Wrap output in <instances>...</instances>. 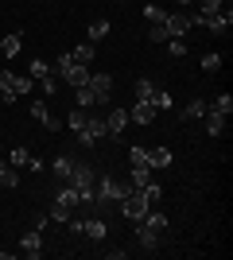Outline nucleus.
Segmentation results:
<instances>
[{"instance_id":"nucleus-1","label":"nucleus","mask_w":233,"mask_h":260,"mask_svg":"<svg viewBox=\"0 0 233 260\" xmlns=\"http://www.w3.org/2000/svg\"><path fill=\"white\" fill-rule=\"evenodd\" d=\"M55 78L78 89V86H86V82H89V66H82V62H74L70 54H62V58L55 62Z\"/></svg>"},{"instance_id":"nucleus-33","label":"nucleus","mask_w":233,"mask_h":260,"mask_svg":"<svg viewBox=\"0 0 233 260\" xmlns=\"http://www.w3.org/2000/svg\"><path fill=\"white\" fill-rule=\"evenodd\" d=\"M148 39H152V43H167V31L163 27H148Z\"/></svg>"},{"instance_id":"nucleus-13","label":"nucleus","mask_w":233,"mask_h":260,"mask_svg":"<svg viewBox=\"0 0 233 260\" xmlns=\"http://www.w3.org/2000/svg\"><path fill=\"white\" fill-rule=\"evenodd\" d=\"M202 128L210 132V136H222V132H225V113H214V109H206V113H202Z\"/></svg>"},{"instance_id":"nucleus-8","label":"nucleus","mask_w":233,"mask_h":260,"mask_svg":"<svg viewBox=\"0 0 233 260\" xmlns=\"http://www.w3.org/2000/svg\"><path fill=\"white\" fill-rule=\"evenodd\" d=\"M31 117L39 120L43 128H51V132H58V128H62V120H58L55 113H51V105H47V98H35V101H31Z\"/></svg>"},{"instance_id":"nucleus-37","label":"nucleus","mask_w":233,"mask_h":260,"mask_svg":"<svg viewBox=\"0 0 233 260\" xmlns=\"http://www.w3.org/2000/svg\"><path fill=\"white\" fill-rule=\"evenodd\" d=\"M0 152H4V144H0Z\"/></svg>"},{"instance_id":"nucleus-36","label":"nucleus","mask_w":233,"mask_h":260,"mask_svg":"<svg viewBox=\"0 0 233 260\" xmlns=\"http://www.w3.org/2000/svg\"><path fill=\"white\" fill-rule=\"evenodd\" d=\"M113 4H124V0H113Z\"/></svg>"},{"instance_id":"nucleus-31","label":"nucleus","mask_w":233,"mask_h":260,"mask_svg":"<svg viewBox=\"0 0 233 260\" xmlns=\"http://www.w3.org/2000/svg\"><path fill=\"white\" fill-rule=\"evenodd\" d=\"M39 82H43V98H55V93H58V86H62V82H58L55 74H47V78H39Z\"/></svg>"},{"instance_id":"nucleus-29","label":"nucleus","mask_w":233,"mask_h":260,"mask_svg":"<svg viewBox=\"0 0 233 260\" xmlns=\"http://www.w3.org/2000/svg\"><path fill=\"white\" fill-rule=\"evenodd\" d=\"M152 105H155V113H163V109H171V93H167V89L159 86V89L152 93Z\"/></svg>"},{"instance_id":"nucleus-12","label":"nucleus","mask_w":233,"mask_h":260,"mask_svg":"<svg viewBox=\"0 0 233 260\" xmlns=\"http://www.w3.org/2000/svg\"><path fill=\"white\" fill-rule=\"evenodd\" d=\"M128 120H132V124H152V120H155V105H152V101H132Z\"/></svg>"},{"instance_id":"nucleus-9","label":"nucleus","mask_w":233,"mask_h":260,"mask_svg":"<svg viewBox=\"0 0 233 260\" xmlns=\"http://www.w3.org/2000/svg\"><path fill=\"white\" fill-rule=\"evenodd\" d=\"M132 229H148V233H155V237H163V233H167V217L159 214V210L148 206L144 217H140V221H132Z\"/></svg>"},{"instance_id":"nucleus-35","label":"nucleus","mask_w":233,"mask_h":260,"mask_svg":"<svg viewBox=\"0 0 233 260\" xmlns=\"http://www.w3.org/2000/svg\"><path fill=\"white\" fill-rule=\"evenodd\" d=\"M179 8H194V0H175Z\"/></svg>"},{"instance_id":"nucleus-7","label":"nucleus","mask_w":233,"mask_h":260,"mask_svg":"<svg viewBox=\"0 0 233 260\" xmlns=\"http://www.w3.org/2000/svg\"><path fill=\"white\" fill-rule=\"evenodd\" d=\"M124 128H128V109H109V117H105V140H121Z\"/></svg>"},{"instance_id":"nucleus-15","label":"nucleus","mask_w":233,"mask_h":260,"mask_svg":"<svg viewBox=\"0 0 233 260\" xmlns=\"http://www.w3.org/2000/svg\"><path fill=\"white\" fill-rule=\"evenodd\" d=\"M70 58H74V62H82V66H89L93 58H97V47H93V43H78L74 51H70Z\"/></svg>"},{"instance_id":"nucleus-18","label":"nucleus","mask_w":233,"mask_h":260,"mask_svg":"<svg viewBox=\"0 0 233 260\" xmlns=\"http://www.w3.org/2000/svg\"><path fill=\"white\" fill-rule=\"evenodd\" d=\"M128 167H132V171H140V167H148V148H140V144H132V148H128ZM148 171H152V167H148Z\"/></svg>"},{"instance_id":"nucleus-2","label":"nucleus","mask_w":233,"mask_h":260,"mask_svg":"<svg viewBox=\"0 0 233 260\" xmlns=\"http://www.w3.org/2000/svg\"><path fill=\"white\" fill-rule=\"evenodd\" d=\"M35 89V78L27 74H12V70H0V93H4V101H16L20 93H31Z\"/></svg>"},{"instance_id":"nucleus-6","label":"nucleus","mask_w":233,"mask_h":260,"mask_svg":"<svg viewBox=\"0 0 233 260\" xmlns=\"http://www.w3.org/2000/svg\"><path fill=\"white\" fill-rule=\"evenodd\" d=\"M89 93H93V101L97 105H109V98H113V74H93L89 70Z\"/></svg>"},{"instance_id":"nucleus-5","label":"nucleus","mask_w":233,"mask_h":260,"mask_svg":"<svg viewBox=\"0 0 233 260\" xmlns=\"http://www.w3.org/2000/svg\"><path fill=\"white\" fill-rule=\"evenodd\" d=\"M117 206H121V214L128 217V221H140V217H144V210H148V198L140 194V190H132V186H128Z\"/></svg>"},{"instance_id":"nucleus-11","label":"nucleus","mask_w":233,"mask_h":260,"mask_svg":"<svg viewBox=\"0 0 233 260\" xmlns=\"http://www.w3.org/2000/svg\"><path fill=\"white\" fill-rule=\"evenodd\" d=\"M20 252L23 256H43V237H39V229H27V233H23L20 237Z\"/></svg>"},{"instance_id":"nucleus-26","label":"nucleus","mask_w":233,"mask_h":260,"mask_svg":"<svg viewBox=\"0 0 233 260\" xmlns=\"http://www.w3.org/2000/svg\"><path fill=\"white\" fill-rule=\"evenodd\" d=\"M206 105H210L214 113H225V117H229V113H233V93H218V98L206 101Z\"/></svg>"},{"instance_id":"nucleus-32","label":"nucleus","mask_w":233,"mask_h":260,"mask_svg":"<svg viewBox=\"0 0 233 260\" xmlns=\"http://www.w3.org/2000/svg\"><path fill=\"white\" fill-rule=\"evenodd\" d=\"M167 51L175 54V58H183V54H187V43H183V39H167Z\"/></svg>"},{"instance_id":"nucleus-17","label":"nucleus","mask_w":233,"mask_h":260,"mask_svg":"<svg viewBox=\"0 0 233 260\" xmlns=\"http://www.w3.org/2000/svg\"><path fill=\"white\" fill-rule=\"evenodd\" d=\"M155 89H159V82H155V78H140V82H136V101H152V93Z\"/></svg>"},{"instance_id":"nucleus-23","label":"nucleus","mask_w":233,"mask_h":260,"mask_svg":"<svg viewBox=\"0 0 233 260\" xmlns=\"http://www.w3.org/2000/svg\"><path fill=\"white\" fill-rule=\"evenodd\" d=\"M105 35H109V20H93V23H89V39H86V43H93V47H97L101 39H105Z\"/></svg>"},{"instance_id":"nucleus-21","label":"nucleus","mask_w":233,"mask_h":260,"mask_svg":"<svg viewBox=\"0 0 233 260\" xmlns=\"http://www.w3.org/2000/svg\"><path fill=\"white\" fill-rule=\"evenodd\" d=\"M148 167H171V152L167 148H148Z\"/></svg>"},{"instance_id":"nucleus-25","label":"nucleus","mask_w":233,"mask_h":260,"mask_svg":"<svg viewBox=\"0 0 233 260\" xmlns=\"http://www.w3.org/2000/svg\"><path fill=\"white\" fill-rule=\"evenodd\" d=\"M70 167H74L70 155H55V179H58V183H66V179H70Z\"/></svg>"},{"instance_id":"nucleus-10","label":"nucleus","mask_w":233,"mask_h":260,"mask_svg":"<svg viewBox=\"0 0 233 260\" xmlns=\"http://www.w3.org/2000/svg\"><path fill=\"white\" fill-rule=\"evenodd\" d=\"M78 233L89 241H105L109 237V225L101 221V217H78Z\"/></svg>"},{"instance_id":"nucleus-30","label":"nucleus","mask_w":233,"mask_h":260,"mask_svg":"<svg viewBox=\"0 0 233 260\" xmlns=\"http://www.w3.org/2000/svg\"><path fill=\"white\" fill-rule=\"evenodd\" d=\"M47 74H51V66H47L43 58H35V62L27 66V78H35V82H39V78H47Z\"/></svg>"},{"instance_id":"nucleus-19","label":"nucleus","mask_w":233,"mask_h":260,"mask_svg":"<svg viewBox=\"0 0 233 260\" xmlns=\"http://www.w3.org/2000/svg\"><path fill=\"white\" fill-rule=\"evenodd\" d=\"M93 117V113H89L86 105H78V109H70V117H66V124H70V132H78L82 128V124H86V120Z\"/></svg>"},{"instance_id":"nucleus-27","label":"nucleus","mask_w":233,"mask_h":260,"mask_svg":"<svg viewBox=\"0 0 233 260\" xmlns=\"http://www.w3.org/2000/svg\"><path fill=\"white\" fill-rule=\"evenodd\" d=\"M8 163H12V167H31V152H27V148H12Z\"/></svg>"},{"instance_id":"nucleus-24","label":"nucleus","mask_w":233,"mask_h":260,"mask_svg":"<svg viewBox=\"0 0 233 260\" xmlns=\"http://www.w3.org/2000/svg\"><path fill=\"white\" fill-rule=\"evenodd\" d=\"M144 20H148V27H163L167 12L159 8V4H148V8H144Z\"/></svg>"},{"instance_id":"nucleus-3","label":"nucleus","mask_w":233,"mask_h":260,"mask_svg":"<svg viewBox=\"0 0 233 260\" xmlns=\"http://www.w3.org/2000/svg\"><path fill=\"white\" fill-rule=\"evenodd\" d=\"M163 31H167V39H183V35H190V31H194V27H190V8L167 12V20H163Z\"/></svg>"},{"instance_id":"nucleus-14","label":"nucleus","mask_w":233,"mask_h":260,"mask_svg":"<svg viewBox=\"0 0 233 260\" xmlns=\"http://www.w3.org/2000/svg\"><path fill=\"white\" fill-rule=\"evenodd\" d=\"M20 47H23V35H20V31H8L4 39H0V54H4V58H16V54H20Z\"/></svg>"},{"instance_id":"nucleus-16","label":"nucleus","mask_w":233,"mask_h":260,"mask_svg":"<svg viewBox=\"0 0 233 260\" xmlns=\"http://www.w3.org/2000/svg\"><path fill=\"white\" fill-rule=\"evenodd\" d=\"M16 186H20V175L12 171V163L0 159V190H16Z\"/></svg>"},{"instance_id":"nucleus-22","label":"nucleus","mask_w":233,"mask_h":260,"mask_svg":"<svg viewBox=\"0 0 233 260\" xmlns=\"http://www.w3.org/2000/svg\"><path fill=\"white\" fill-rule=\"evenodd\" d=\"M206 109H210L206 101H202V98H194L190 105H183V120H202V113H206Z\"/></svg>"},{"instance_id":"nucleus-20","label":"nucleus","mask_w":233,"mask_h":260,"mask_svg":"<svg viewBox=\"0 0 233 260\" xmlns=\"http://www.w3.org/2000/svg\"><path fill=\"white\" fill-rule=\"evenodd\" d=\"M159 241H163V237H155V233H148V229H136V245H140L144 252H155V249H159Z\"/></svg>"},{"instance_id":"nucleus-34","label":"nucleus","mask_w":233,"mask_h":260,"mask_svg":"<svg viewBox=\"0 0 233 260\" xmlns=\"http://www.w3.org/2000/svg\"><path fill=\"white\" fill-rule=\"evenodd\" d=\"M105 256H109V260H124V256H128V249H105Z\"/></svg>"},{"instance_id":"nucleus-28","label":"nucleus","mask_w":233,"mask_h":260,"mask_svg":"<svg viewBox=\"0 0 233 260\" xmlns=\"http://www.w3.org/2000/svg\"><path fill=\"white\" fill-rule=\"evenodd\" d=\"M202 70H206V74H218V70H222V54L206 51V54H202Z\"/></svg>"},{"instance_id":"nucleus-4","label":"nucleus","mask_w":233,"mask_h":260,"mask_svg":"<svg viewBox=\"0 0 233 260\" xmlns=\"http://www.w3.org/2000/svg\"><path fill=\"white\" fill-rule=\"evenodd\" d=\"M74 136H78V144H82V148H97V144L105 140V120H101V117H89L86 124L74 132Z\"/></svg>"}]
</instances>
